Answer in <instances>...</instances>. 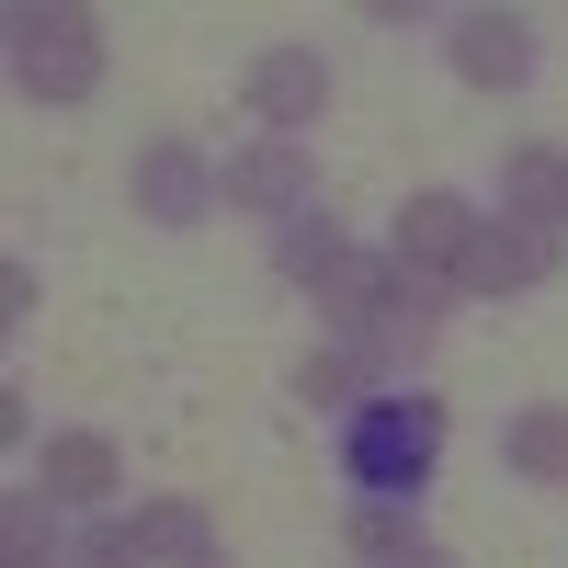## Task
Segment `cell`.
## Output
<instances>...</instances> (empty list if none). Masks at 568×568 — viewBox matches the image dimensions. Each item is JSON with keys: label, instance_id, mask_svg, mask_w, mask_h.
<instances>
[{"label": "cell", "instance_id": "5", "mask_svg": "<svg viewBox=\"0 0 568 568\" xmlns=\"http://www.w3.org/2000/svg\"><path fill=\"white\" fill-rule=\"evenodd\" d=\"M466 251H478V216H466L455 194H409V205H398V240H387L398 273L433 284V273H466Z\"/></svg>", "mask_w": 568, "mask_h": 568}, {"label": "cell", "instance_id": "21", "mask_svg": "<svg viewBox=\"0 0 568 568\" xmlns=\"http://www.w3.org/2000/svg\"><path fill=\"white\" fill-rule=\"evenodd\" d=\"M557 216H568V205H557Z\"/></svg>", "mask_w": 568, "mask_h": 568}, {"label": "cell", "instance_id": "18", "mask_svg": "<svg viewBox=\"0 0 568 568\" xmlns=\"http://www.w3.org/2000/svg\"><path fill=\"white\" fill-rule=\"evenodd\" d=\"M69 568H149V535H136V524H91Z\"/></svg>", "mask_w": 568, "mask_h": 568}, {"label": "cell", "instance_id": "10", "mask_svg": "<svg viewBox=\"0 0 568 568\" xmlns=\"http://www.w3.org/2000/svg\"><path fill=\"white\" fill-rule=\"evenodd\" d=\"M45 500H114L125 489V466H114V444L103 433H58L45 444V478H34Z\"/></svg>", "mask_w": 568, "mask_h": 568}, {"label": "cell", "instance_id": "20", "mask_svg": "<svg viewBox=\"0 0 568 568\" xmlns=\"http://www.w3.org/2000/svg\"><path fill=\"white\" fill-rule=\"evenodd\" d=\"M194 568H227V557H194Z\"/></svg>", "mask_w": 568, "mask_h": 568}, {"label": "cell", "instance_id": "3", "mask_svg": "<svg viewBox=\"0 0 568 568\" xmlns=\"http://www.w3.org/2000/svg\"><path fill=\"white\" fill-rule=\"evenodd\" d=\"M216 194H227V205H251V216H284V227H296V216L318 205V171H307L296 136H262V149H240V160L216 171Z\"/></svg>", "mask_w": 568, "mask_h": 568}, {"label": "cell", "instance_id": "2", "mask_svg": "<svg viewBox=\"0 0 568 568\" xmlns=\"http://www.w3.org/2000/svg\"><path fill=\"white\" fill-rule=\"evenodd\" d=\"M342 455H353V489L409 500L420 478H433V455H444V398H375Z\"/></svg>", "mask_w": 568, "mask_h": 568}, {"label": "cell", "instance_id": "14", "mask_svg": "<svg viewBox=\"0 0 568 568\" xmlns=\"http://www.w3.org/2000/svg\"><path fill=\"white\" fill-rule=\"evenodd\" d=\"M136 535H149V557H182V568H194V557H216L194 500H149V511H136Z\"/></svg>", "mask_w": 568, "mask_h": 568}, {"label": "cell", "instance_id": "16", "mask_svg": "<svg viewBox=\"0 0 568 568\" xmlns=\"http://www.w3.org/2000/svg\"><path fill=\"white\" fill-rule=\"evenodd\" d=\"M353 387H364V353H353V342H342V353H307V364H296V398H307V409H342Z\"/></svg>", "mask_w": 568, "mask_h": 568}, {"label": "cell", "instance_id": "11", "mask_svg": "<svg viewBox=\"0 0 568 568\" xmlns=\"http://www.w3.org/2000/svg\"><path fill=\"white\" fill-rule=\"evenodd\" d=\"M524 478H546V489H568V409H524L511 420V444H500Z\"/></svg>", "mask_w": 568, "mask_h": 568}, {"label": "cell", "instance_id": "19", "mask_svg": "<svg viewBox=\"0 0 568 568\" xmlns=\"http://www.w3.org/2000/svg\"><path fill=\"white\" fill-rule=\"evenodd\" d=\"M398 568H455V557H433V546H420V557H398Z\"/></svg>", "mask_w": 568, "mask_h": 568}, {"label": "cell", "instance_id": "17", "mask_svg": "<svg viewBox=\"0 0 568 568\" xmlns=\"http://www.w3.org/2000/svg\"><path fill=\"white\" fill-rule=\"evenodd\" d=\"M353 546H364V557H387V568H398V557H420V546H409V524H398V500H364V511H353Z\"/></svg>", "mask_w": 568, "mask_h": 568}, {"label": "cell", "instance_id": "13", "mask_svg": "<svg viewBox=\"0 0 568 568\" xmlns=\"http://www.w3.org/2000/svg\"><path fill=\"white\" fill-rule=\"evenodd\" d=\"M273 262H284V273H296V284H307V296H318V284H329V273H342L353 251H342V227H329V216H296V227H284V240H273Z\"/></svg>", "mask_w": 568, "mask_h": 568}, {"label": "cell", "instance_id": "1", "mask_svg": "<svg viewBox=\"0 0 568 568\" xmlns=\"http://www.w3.org/2000/svg\"><path fill=\"white\" fill-rule=\"evenodd\" d=\"M12 80L34 103H80V91L103 80V23H91L80 0H23L12 12Z\"/></svg>", "mask_w": 568, "mask_h": 568}, {"label": "cell", "instance_id": "7", "mask_svg": "<svg viewBox=\"0 0 568 568\" xmlns=\"http://www.w3.org/2000/svg\"><path fill=\"white\" fill-rule=\"evenodd\" d=\"M318 103H329V69L307 58V45H273V58H251V114H262L273 136L318 125Z\"/></svg>", "mask_w": 568, "mask_h": 568}, {"label": "cell", "instance_id": "8", "mask_svg": "<svg viewBox=\"0 0 568 568\" xmlns=\"http://www.w3.org/2000/svg\"><path fill=\"white\" fill-rule=\"evenodd\" d=\"M353 353H364V364H420V353H433V284L387 262V307L353 329Z\"/></svg>", "mask_w": 568, "mask_h": 568}, {"label": "cell", "instance_id": "9", "mask_svg": "<svg viewBox=\"0 0 568 568\" xmlns=\"http://www.w3.org/2000/svg\"><path fill=\"white\" fill-rule=\"evenodd\" d=\"M216 205V171L182 149V136H160V149H136V216H171V227H194Z\"/></svg>", "mask_w": 568, "mask_h": 568}, {"label": "cell", "instance_id": "6", "mask_svg": "<svg viewBox=\"0 0 568 568\" xmlns=\"http://www.w3.org/2000/svg\"><path fill=\"white\" fill-rule=\"evenodd\" d=\"M444 45H455V80H478V91H524L535 80V23L524 12H466Z\"/></svg>", "mask_w": 568, "mask_h": 568}, {"label": "cell", "instance_id": "12", "mask_svg": "<svg viewBox=\"0 0 568 568\" xmlns=\"http://www.w3.org/2000/svg\"><path fill=\"white\" fill-rule=\"evenodd\" d=\"M511 216H535V227H557V205H568V160L557 149H511Z\"/></svg>", "mask_w": 568, "mask_h": 568}, {"label": "cell", "instance_id": "4", "mask_svg": "<svg viewBox=\"0 0 568 568\" xmlns=\"http://www.w3.org/2000/svg\"><path fill=\"white\" fill-rule=\"evenodd\" d=\"M546 273H557V227H535V216H478V251H466L455 284H478V296H524V284H546Z\"/></svg>", "mask_w": 568, "mask_h": 568}, {"label": "cell", "instance_id": "15", "mask_svg": "<svg viewBox=\"0 0 568 568\" xmlns=\"http://www.w3.org/2000/svg\"><path fill=\"white\" fill-rule=\"evenodd\" d=\"M45 546H58L45 489H12V500H0V557H12V568H45Z\"/></svg>", "mask_w": 568, "mask_h": 568}]
</instances>
